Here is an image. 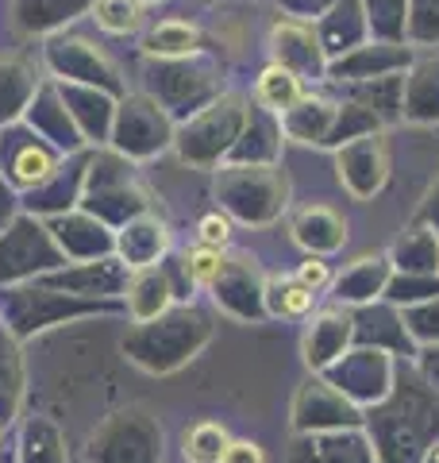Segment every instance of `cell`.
Segmentation results:
<instances>
[{
	"label": "cell",
	"instance_id": "7",
	"mask_svg": "<svg viewBox=\"0 0 439 463\" xmlns=\"http://www.w3.org/2000/svg\"><path fill=\"white\" fill-rule=\"evenodd\" d=\"M197 236H201V248H224V243L231 240V224L224 221L220 213H212V216H204L201 221V228H197Z\"/></svg>",
	"mask_w": 439,
	"mask_h": 463
},
{
	"label": "cell",
	"instance_id": "5",
	"mask_svg": "<svg viewBox=\"0 0 439 463\" xmlns=\"http://www.w3.org/2000/svg\"><path fill=\"white\" fill-rule=\"evenodd\" d=\"M193 43H197L193 27L170 20V24H158V32L146 39V51L151 54H189L193 51Z\"/></svg>",
	"mask_w": 439,
	"mask_h": 463
},
{
	"label": "cell",
	"instance_id": "3",
	"mask_svg": "<svg viewBox=\"0 0 439 463\" xmlns=\"http://www.w3.org/2000/svg\"><path fill=\"white\" fill-rule=\"evenodd\" d=\"M258 97L266 100L270 109H289V105H297V100H301V81L293 78L289 70L270 66L266 74L258 78Z\"/></svg>",
	"mask_w": 439,
	"mask_h": 463
},
{
	"label": "cell",
	"instance_id": "1",
	"mask_svg": "<svg viewBox=\"0 0 439 463\" xmlns=\"http://www.w3.org/2000/svg\"><path fill=\"white\" fill-rule=\"evenodd\" d=\"M228 429L216 421H201L185 432V456L189 463H220L228 452Z\"/></svg>",
	"mask_w": 439,
	"mask_h": 463
},
{
	"label": "cell",
	"instance_id": "6",
	"mask_svg": "<svg viewBox=\"0 0 439 463\" xmlns=\"http://www.w3.org/2000/svg\"><path fill=\"white\" fill-rule=\"evenodd\" d=\"M185 267H189V279H193L197 286H212L220 274H224V251H216V248H197V251H189Z\"/></svg>",
	"mask_w": 439,
	"mask_h": 463
},
{
	"label": "cell",
	"instance_id": "10",
	"mask_svg": "<svg viewBox=\"0 0 439 463\" xmlns=\"http://www.w3.org/2000/svg\"><path fill=\"white\" fill-rule=\"evenodd\" d=\"M309 306H313V289H304L301 282H293V286L282 289V309H285V313L297 317V313H304Z\"/></svg>",
	"mask_w": 439,
	"mask_h": 463
},
{
	"label": "cell",
	"instance_id": "9",
	"mask_svg": "<svg viewBox=\"0 0 439 463\" xmlns=\"http://www.w3.org/2000/svg\"><path fill=\"white\" fill-rule=\"evenodd\" d=\"M220 463H266V456H262V448L251 440H231Z\"/></svg>",
	"mask_w": 439,
	"mask_h": 463
},
{
	"label": "cell",
	"instance_id": "4",
	"mask_svg": "<svg viewBox=\"0 0 439 463\" xmlns=\"http://www.w3.org/2000/svg\"><path fill=\"white\" fill-rule=\"evenodd\" d=\"M54 170V155L47 147H39V143H23L16 151V163H12V178L20 185H35L42 178H51Z\"/></svg>",
	"mask_w": 439,
	"mask_h": 463
},
{
	"label": "cell",
	"instance_id": "11",
	"mask_svg": "<svg viewBox=\"0 0 439 463\" xmlns=\"http://www.w3.org/2000/svg\"><path fill=\"white\" fill-rule=\"evenodd\" d=\"M432 463H439V452H435V459H432Z\"/></svg>",
	"mask_w": 439,
	"mask_h": 463
},
{
	"label": "cell",
	"instance_id": "2",
	"mask_svg": "<svg viewBox=\"0 0 439 463\" xmlns=\"http://www.w3.org/2000/svg\"><path fill=\"white\" fill-rule=\"evenodd\" d=\"M97 24L112 35H127L143 24V0H97Z\"/></svg>",
	"mask_w": 439,
	"mask_h": 463
},
{
	"label": "cell",
	"instance_id": "8",
	"mask_svg": "<svg viewBox=\"0 0 439 463\" xmlns=\"http://www.w3.org/2000/svg\"><path fill=\"white\" fill-rule=\"evenodd\" d=\"M328 279H332V270H328L324 259H304L301 270H297V282H301L304 289H320V286H328Z\"/></svg>",
	"mask_w": 439,
	"mask_h": 463
}]
</instances>
